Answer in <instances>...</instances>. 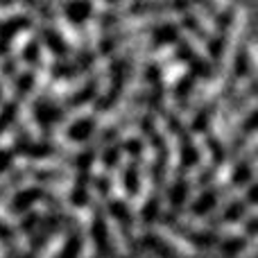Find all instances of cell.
Returning a JSON list of instances; mask_svg holds the SVG:
<instances>
[{
    "label": "cell",
    "mask_w": 258,
    "mask_h": 258,
    "mask_svg": "<svg viewBox=\"0 0 258 258\" xmlns=\"http://www.w3.org/2000/svg\"><path fill=\"white\" fill-rule=\"evenodd\" d=\"M80 32H82V43H84V50H89L91 54H98L100 48H102V36H104L102 18L86 14V16L82 18Z\"/></svg>",
    "instance_id": "24"
},
{
    "label": "cell",
    "mask_w": 258,
    "mask_h": 258,
    "mask_svg": "<svg viewBox=\"0 0 258 258\" xmlns=\"http://www.w3.org/2000/svg\"><path fill=\"white\" fill-rule=\"evenodd\" d=\"M143 136H145V129H143L141 122L122 120L120 125L113 129V136L107 138L109 150H111V147H125L127 143H132V141H141Z\"/></svg>",
    "instance_id": "30"
},
{
    "label": "cell",
    "mask_w": 258,
    "mask_h": 258,
    "mask_svg": "<svg viewBox=\"0 0 258 258\" xmlns=\"http://www.w3.org/2000/svg\"><path fill=\"white\" fill-rule=\"evenodd\" d=\"M100 213V222H102V231H104V238H107L109 247H111V251L116 256H129V238H127V231L125 227H122V222L116 218V215L109 211V204L102 206V209H98Z\"/></svg>",
    "instance_id": "10"
},
{
    "label": "cell",
    "mask_w": 258,
    "mask_h": 258,
    "mask_svg": "<svg viewBox=\"0 0 258 258\" xmlns=\"http://www.w3.org/2000/svg\"><path fill=\"white\" fill-rule=\"evenodd\" d=\"M18 143V127L16 125H5L0 129V152L14 150Z\"/></svg>",
    "instance_id": "47"
},
{
    "label": "cell",
    "mask_w": 258,
    "mask_h": 258,
    "mask_svg": "<svg viewBox=\"0 0 258 258\" xmlns=\"http://www.w3.org/2000/svg\"><path fill=\"white\" fill-rule=\"evenodd\" d=\"M89 77L93 80V95L95 100H102L109 98L113 89V75H111V59L109 54H93L91 59V66H89Z\"/></svg>",
    "instance_id": "13"
},
{
    "label": "cell",
    "mask_w": 258,
    "mask_h": 258,
    "mask_svg": "<svg viewBox=\"0 0 258 258\" xmlns=\"http://www.w3.org/2000/svg\"><path fill=\"white\" fill-rule=\"evenodd\" d=\"M147 233L177 258H195L197 251H200L190 238L183 236L177 227H172L168 222H161V220H154V222L147 224Z\"/></svg>",
    "instance_id": "3"
},
{
    "label": "cell",
    "mask_w": 258,
    "mask_h": 258,
    "mask_svg": "<svg viewBox=\"0 0 258 258\" xmlns=\"http://www.w3.org/2000/svg\"><path fill=\"white\" fill-rule=\"evenodd\" d=\"M247 30H249V12H247L245 5H236L231 9V21H229L222 39V48H220V57L215 63V75L224 77V80H231L233 68H236V59L240 54L242 45L247 41Z\"/></svg>",
    "instance_id": "2"
},
{
    "label": "cell",
    "mask_w": 258,
    "mask_h": 258,
    "mask_svg": "<svg viewBox=\"0 0 258 258\" xmlns=\"http://www.w3.org/2000/svg\"><path fill=\"white\" fill-rule=\"evenodd\" d=\"M12 63H14V73H12V75L16 77V80H18V77L30 75V73H32V66H34V63H32L30 59H25V57L16 59V61H12Z\"/></svg>",
    "instance_id": "56"
},
{
    "label": "cell",
    "mask_w": 258,
    "mask_h": 258,
    "mask_svg": "<svg viewBox=\"0 0 258 258\" xmlns=\"http://www.w3.org/2000/svg\"><path fill=\"white\" fill-rule=\"evenodd\" d=\"M68 240H71L68 227L54 229V231L43 240V245L34 251V258H59L63 254V249L68 247Z\"/></svg>",
    "instance_id": "27"
},
{
    "label": "cell",
    "mask_w": 258,
    "mask_h": 258,
    "mask_svg": "<svg viewBox=\"0 0 258 258\" xmlns=\"http://www.w3.org/2000/svg\"><path fill=\"white\" fill-rule=\"evenodd\" d=\"M32 82H30V89H27L25 98L32 100V102H36V100L43 98L45 89H48V84L52 82V66H48V63H41L36 61L34 66H32Z\"/></svg>",
    "instance_id": "28"
},
{
    "label": "cell",
    "mask_w": 258,
    "mask_h": 258,
    "mask_svg": "<svg viewBox=\"0 0 258 258\" xmlns=\"http://www.w3.org/2000/svg\"><path fill=\"white\" fill-rule=\"evenodd\" d=\"M229 82L231 80H224V77L215 75V73L209 77H197L186 93V107H190L192 111H200V109H204V107H211L220 95H224Z\"/></svg>",
    "instance_id": "6"
},
{
    "label": "cell",
    "mask_w": 258,
    "mask_h": 258,
    "mask_svg": "<svg viewBox=\"0 0 258 258\" xmlns=\"http://www.w3.org/2000/svg\"><path fill=\"white\" fill-rule=\"evenodd\" d=\"M209 3L218 14H227V12H231V7H233V0H209Z\"/></svg>",
    "instance_id": "58"
},
{
    "label": "cell",
    "mask_w": 258,
    "mask_h": 258,
    "mask_svg": "<svg viewBox=\"0 0 258 258\" xmlns=\"http://www.w3.org/2000/svg\"><path fill=\"white\" fill-rule=\"evenodd\" d=\"M63 218L68 220V229H75L77 233H89L95 224V209L89 204H73L66 209Z\"/></svg>",
    "instance_id": "25"
},
{
    "label": "cell",
    "mask_w": 258,
    "mask_h": 258,
    "mask_svg": "<svg viewBox=\"0 0 258 258\" xmlns=\"http://www.w3.org/2000/svg\"><path fill=\"white\" fill-rule=\"evenodd\" d=\"M211 233L218 240L229 242V240H242L249 233V229H247V222H242L240 218H233V220H222L215 227H211Z\"/></svg>",
    "instance_id": "32"
},
{
    "label": "cell",
    "mask_w": 258,
    "mask_h": 258,
    "mask_svg": "<svg viewBox=\"0 0 258 258\" xmlns=\"http://www.w3.org/2000/svg\"><path fill=\"white\" fill-rule=\"evenodd\" d=\"M152 39H154L152 32H134V34L120 36V39L113 43L111 52H109V59H111V61H122V59H127L129 54L136 52V50L150 48Z\"/></svg>",
    "instance_id": "18"
},
{
    "label": "cell",
    "mask_w": 258,
    "mask_h": 258,
    "mask_svg": "<svg viewBox=\"0 0 258 258\" xmlns=\"http://www.w3.org/2000/svg\"><path fill=\"white\" fill-rule=\"evenodd\" d=\"M245 63H247V75L256 80L258 75V43L254 39L245 41Z\"/></svg>",
    "instance_id": "43"
},
{
    "label": "cell",
    "mask_w": 258,
    "mask_h": 258,
    "mask_svg": "<svg viewBox=\"0 0 258 258\" xmlns=\"http://www.w3.org/2000/svg\"><path fill=\"white\" fill-rule=\"evenodd\" d=\"M179 177H181L183 186H195V183H202V177H204V170H202L200 165H197L195 161H192V163H188L186 168H181Z\"/></svg>",
    "instance_id": "46"
},
{
    "label": "cell",
    "mask_w": 258,
    "mask_h": 258,
    "mask_svg": "<svg viewBox=\"0 0 258 258\" xmlns=\"http://www.w3.org/2000/svg\"><path fill=\"white\" fill-rule=\"evenodd\" d=\"M3 109H5V104H0V116H3Z\"/></svg>",
    "instance_id": "64"
},
{
    "label": "cell",
    "mask_w": 258,
    "mask_h": 258,
    "mask_svg": "<svg viewBox=\"0 0 258 258\" xmlns=\"http://www.w3.org/2000/svg\"><path fill=\"white\" fill-rule=\"evenodd\" d=\"M251 188H254V183L249 181H240V183H229L227 188H222L220 192H215V200L213 204L206 209V218L209 220H215V218H222L224 213H227L229 209H233V206L242 204V202L249 197Z\"/></svg>",
    "instance_id": "8"
},
{
    "label": "cell",
    "mask_w": 258,
    "mask_h": 258,
    "mask_svg": "<svg viewBox=\"0 0 258 258\" xmlns=\"http://www.w3.org/2000/svg\"><path fill=\"white\" fill-rule=\"evenodd\" d=\"M177 36H179V41H181V43L186 45L188 50H190V54L197 59V61L206 63V66H213V63H215L209 41H206L204 36L200 34V32L190 30V27L179 25V27H177Z\"/></svg>",
    "instance_id": "16"
},
{
    "label": "cell",
    "mask_w": 258,
    "mask_h": 258,
    "mask_svg": "<svg viewBox=\"0 0 258 258\" xmlns=\"http://www.w3.org/2000/svg\"><path fill=\"white\" fill-rule=\"evenodd\" d=\"M188 145L192 147V152H195V156H197L195 163L200 165L204 172H209L215 163V154L209 143V136H206L204 132H200V129H188Z\"/></svg>",
    "instance_id": "23"
},
{
    "label": "cell",
    "mask_w": 258,
    "mask_h": 258,
    "mask_svg": "<svg viewBox=\"0 0 258 258\" xmlns=\"http://www.w3.org/2000/svg\"><path fill=\"white\" fill-rule=\"evenodd\" d=\"M45 3L50 5V12H57V9H66V5H71V3H77V0H45Z\"/></svg>",
    "instance_id": "59"
},
{
    "label": "cell",
    "mask_w": 258,
    "mask_h": 258,
    "mask_svg": "<svg viewBox=\"0 0 258 258\" xmlns=\"http://www.w3.org/2000/svg\"><path fill=\"white\" fill-rule=\"evenodd\" d=\"M251 86H254V80H251L249 75L236 77V80H233V84H231V98H233V100L247 98V95L251 93Z\"/></svg>",
    "instance_id": "45"
},
{
    "label": "cell",
    "mask_w": 258,
    "mask_h": 258,
    "mask_svg": "<svg viewBox=\"0 0 258 258\" xmlns=\"http://www.w3.org/2000/svg\"><path fill=\"white\" fill-rule=\"evenodd\" d=\"M256 107H258V98L254 93H249L247 98L240 100L238 107H231L227 111V127H229V132L233 134V138H238L242 134V127H245V122L254 116Z\"/></svg>",
    "instance_id": "20"
},
{
    "label": "cell",
    "mask_w": 258,
    "mask_h": 258,
    "mask_svg": "<svg viewBox=\"0 0 258 258\" xmlns=\"http://www.w3.org/2000/svg\"><path fill=\"white\" fill-rule=\"evenodd\" d=\"M86 3H89V14L91 16L102 18L104 14H109V3H111V0H86Z\"/></svg>",
    "instance_id": "55"
},
{
    "label": "cell",
    "mask_w": 258,
    "mask_h": 258,
    "mask_svg": "<svg viewBox=\"0 0 258 258\" xmlns=\"http://www.w3.org/2000/svg\"><path fill=\"white\" fill-rule=\"evenodd\" d=\"M48 27L54 34L61 39L63 48H66V63L75 61L82 52H84V43H82V32L75 23L71 21V16L66 14V9H57L50 12L48 18Z\"/></svg>",
    "instance_id": "5"
},
{
    "label": "cell",
    "mask_w": 258,
    "mask_h": 258,
    "mask_svg": "<svg viewBox=\"0 0 258 258\" xmlns=\"http://www.w3.org/2000/svg\"><path fill=\"white\" fill-rule=\"evenodd\" d=\"M0 258H9V247H7V242L3 240V236H0Z\"/></svg>",
    "instance_id": "60"
},
{
    "label": "cell",
    "mask_w": 258,
    "mask_h": 258,
    "mask_svg": "<svg viewBox=\"0 0 258 258\" xmlns=\"http://www.w3.org/2000/svg\"><path fill=\"white\" fill-rule=\"evenodd\" d=\"M95 111H98V109H95V100H84V102H80V104H73V107L63 109V113L50 125V129H57V132H71L77 122L91 120Z\"/></svg>",
    "instance_id": "15"
},
{
    "label": "cell",
    "mask_w": 258,
    "mask_h": 258,
    "mask_svg": "<svg viewBox=\"0 0 258 258\" xmlns=\"http://www.w3.org/2000/svg\"><path fill=\"white\" fill-rule=\"evenodd\" d=\"M174 222H177V227H181L183 231H190V233H211V227H213L206 215L195 213L192 209H186V211L179 209L177 213H174Z\"/></svg>",
    "instance_id": "29"
},
{
    "label": "cell",
    "mask_w": 258,
    "mask_h": 258,
    "mask_svg": "<svg viewBox=\"0 0 258 258\" xmlns=\"http://www.w3.org/2000/svg\"><path fill=\"white\" fill-rule=\"evenodd\" d=\"M32 172H45V174H63V177H80V168L61 154H43V156H32L30 161Z\"/></svg>",
    "instance_id": "14"
},
{
    "label": "cell",
    "mask_w": 258,
    "mask_h": 258,
    "mask_svg": "<svg viewBox=\"0 0 258 258\" xmlns=\"http://www.w3.org/2000/svg\"><path fill=\"white\" fill-rule=\"evenodd\" d=\"M258 150V129H249V132L242 136L240 141V147L236 150V154H229L236 163H245L249 156H254Z\"/></svg>",
    "instance_id": "36"
},
{
    "label": "cell",
    "mask_w": 258,
    "mask_h": 258,
    "mask_svg": "<svg viewBox=\"0 0 258 258\" xmlns=\"http://www.w3.org/2000/svg\"><path fill=\"white\" fill-rule=\"evenodd\" d=\"M236 168L238 163L227 154V159H222L220 163H213V168L209 170V179L204 183L206 192H220L222 188H227L229 183H233V177H236Z\"/></svg>",
    "instance_id": "19"
},
{
    "label": "cell",
    "mask_w": 258,
    "mask_h": 258,
    "mask_svg": "<svg viewBox=\"0 0 258 258\" xmlns=\"http://www.w3.org/2000/svg\"><path fill=\"white\" fill-rule=\"evenodd\" d=\"M16 98H18L16 77L3 73L0 75V104H12V102H16Z\"/></svg>",
    "instance_id": "40"
},
{
    "label": "cell",
    "mask_w": 258,
    "mask_h": 258,
    "mask_svg": "<svg viewBox=\"0 0 258 258\" xmlns=\"http://www.w3.org/2000/svg\"><path fill=\"white\" fill-rule=\"evenodd\" d=\"M245 163H247V172H249V179H247V181L256 186V181H258V154L249 156Z\"/></svg>",
    "instance_id": "57"
},
{
    "label": "cell",
    "mask_w": 258,
    "mask_h": 258,
    "mask_svg": "<svg viewBox=\"0 0 258 258\" xmlns=\"http://www.w3.org/2000/svg\"><path fill=\"white\" fill-rule=\"evenodd\" d=\"M75 188H77V179L63 177V174H50L48 179H39L36 190L45 192L50 200H71Z\"/></svg>",
    "instance_id": "21"
},
{
    "label": "cell",
    "mask_w": 258,
    "mask_h": 258,
    "mask_svg": "<svg viewBox=\"0 0 258 258\" xmlns=\"http://www.w3.org/2000/svg\"><path fill=\"white\" fill-rule=\"evenodd\" d=\"M34 3H36V7H39V5H41V3H45V0H34Z\"/></svg>",
    "instance_id": "63"
},
{
    "label": "cell",
    "mask_w": 258,
    "mask_h": 258,
    "mask_svg": "<svg viewBox=\"0 0 258 258\" xmlns=\"http://www.w3.org/2000/svg\"><path fill=\"white\" fill-rule=\"evenodd\" d=\"M98 256V240L93 233H77V251L75 258H95Z\"/></svg>",
    "instance_id": "39"
},
{
    "label": "cell",
    "mask_w": 258,
    "mask_h": 258,
    "mask_svg": "<svg viewBox=\"0 0 258 258\" xmlns=\"http://www.w3.org/2000/svg\"><path fill=\"white\" fill-rule=\"evenodd\" d=\"M231 107H233L231 95H220L213 102V109L209 111V116H206V136L213 138L227 154H231L233 145H236V138L227 127V111Z\"/></svg>",
    "instance_id": "4"
},
{
    "label": "cell",
    "mask_w": 258,
    "mask_h": 258,
    "mask_svg": "<svg viewBox=\"0 0 258 258\" xmlns=\"http://www.w3.org/2000/svg\"><path fill=\"white\" fill-rule=\"evenodd\" d=\"M195 118H197V111H192L190 107H186V104H181L179 107V111L174 113V120L179 122V127L181 129H192V122H195Z\"/></svg>",
    "instance_id": "50"
},
{
    "label": "cell",
    "mask_w": 258,
    "mask_h": 258,
    "mask_svg": "<svg viewBox=\"0 0 258 258\" xmlns=\"http://www.w3.org/2000/svg\"><path fill=\"white\" fill-rule=\"evenodd\" d=\"M143 5H168V3H172V0H141Z\"/></svg>",
    "instance_id": "61"
},
{
    "label": "cell",
    "mask_w": 258,
    "mask_h": 258,
    "mask_svg": "<svg viewBox=\"0 0 258 258\" xmlns=\"http://www.w3.org/2000/svg\"><path fill=\"white\" fill-rule=\"evenodd\" d=\"M134 102H136V100L120 98V95H118L116 102H113L111 107L102 109V111H95V113H93V118H91V120H93V125H91L89 136H104L107 132L116 129L122 120H125L129 107H132Z\"/></svg>",
    "instance_id": "9"
},
{
    "label": "cell",
    "mask_w": 258,
    "mask_h": 258,
    "mask_svg": "<svg viewBox=\"0 0 258 258\" xmlns=\"http://www.w3.org/2000/svg\"><path fill=\"white\" fill-rule=\"evenodd\" d=\"M84 197H86V204L95 211L109 204L107 197H104V190L98 186V181H86L84 183Z\"/></svg>",
    "instance_id": "41"
},
{
    "label": "cell",
    "mask_w": 258,
    "mask_h": 258,
    "mask_svg": "<svg viewBox=\"0 0 258 258\" xmlns=\"http://www.w3.org/2000/svg\"><path fill=\"white\" fill-rule=\"evenodd\" d=\"M23 211H25L27 215L39 218V220H48V218H54V202L45 200V197H39V200L27 202V206Z\"/></svg>",
    "instance_id": "38"
},
{
    "label": "cell",
    "mask_w": 258,
    "mask_h": 258,
    "mask_svg": "<svg viewBox=\"0 0 258 258\" xmlns=\"http://www.w3.org/2000/svg\"><path fill=\"white\" fill-rule=\"evenodd\" d=\"M45 143L54 150V154H61L66 159H75V156H82L84 152H89L86 141H77L68 132H57V129H48Z\"/></svg>",
    "instance_id": "17"
},
{
    "label": "cell",
    "mask_w": 258,
    "mask_h": 258,
    "mask_svg": "<svg viewBox=\"0 0 258 258\" xmlns=\"http://www.w3.org/2000/svg\"><path fill=\"white\" fill-rule=\"evenodd\" d=\"M91 77H89V71H80L71 77H52V82L48 84L43 93V100L48 107H63L71 98H75L77 93L89 86Z\"/></svg>",
    "instance_id": "7"
},
{
    "label": "cell",
    "mask_w": 258,
    "mask_h": 258,
    "mask_svg": "<svg viewBox=\"0 0 258 258\" xmlns=\"http://www.w3.org/2000/svg\"><path fill=\"white\" fill-rule=\"evenodd\" d=\"M134 159H136V154H134L132 150H127V147H118L116 159H113V165H118L120 170L129 172V170L134 168Z\"/></svg>",
    "instance_id": "51"
},
{
    "label": "cell",
    "mask_w": 258,
    "mask_h": 258,
    "mask_svg": "<svg viewBox=\"0 0 258 258\" xmlns=\"http://www.w3.org/2000/svg\"><path fill=\"white\" fill-rule=\"evenodd\" d=\"M238 218L242 222H254L258 218V202H251V200H245L242 202V209H240V215Z\"/></svg>",
    "instance_id": "54"
},
{
    "label": "cell",
    "mask_w": 258,
    "mask_h": 258,
    "mask_svg": "<svg viewBox=\"0 0 258 258\" xmlns=\"http://www.w3.org/2000/svg\"><path fill=\"white\" fill-rule=\"evenodd\" d=\"M7 247L9 249H14V254L16 256H30L32 254V236H30V231H25L23 227L9 229Z\"/></svg>",
    "instance_id": "34"
},
{
    "label": "cell",
    "mask_w": 258,
    "mask_h": 258,
    "mask_svg": "<svg viewBox=\"0 0 258 258\" xmlns=\"http://www.w3.org/2000/svg\"><path fill=\"white\" fill-rule=\"evenodd\" d=\"M127 172L120 170L118 165H109L107 172H104V181H107V188H104V197H107L109 204H122L125 197L129 195L127 188Z\"/></svg>",
    "instance_id": "22"
},
{
    "label": "cell",
    "mask_w": 258,
    "mask_h": 258,
    "mask_svg": "<svg viewBox=\"0 0 258 258\" xmlns=\"http://www.w3.org/2000/svg\"><path fill=\"white\" fill-rule=\"evenodd\" d=\"M14 125L18 127V132H23L30 143H43L45 141V129L41 127V122L34 116V102L27 100L23 95L16 102V111H14Z\"/></svg>",
    "instance_id": "11"
},
{
    "label": "cell",
    "mask_w": 258,
    "mask_h": 258,
    "mask_svg": "<svg viewBox=\"0 0 258 258\" xmlns=\"http://www.w3.org/2000/svg\"><path fill=\"white\" fill-rule=\"evenodd\" d=\"M204 183H195V186H186V190H183V197H181V211L186 209H192V206L197 204V202L204 197Z\"/></svg>",
    "instance_id": "44"
},
{
    "label": "cell",
    "mask_w": 258,
    "mask_h": 258,
    "mask_svg": "<svg viewBox=\"0 0 258 258\" xmlns=\"http://www.w3.org/2000/svg\"><path fill=\"white\" fill-rule=\"evenodd\" d=\"M3 66H5V57H3V54H0V75H3V73H5V71H3Z\"/></svg>",
    "instance_id": "62"
},
{
    "label": "cell",
    "mask_w": 258,
    "mask_h": 258,
    "mask_svg": "<svg viewBox=\"0 0 258 258\" xmlns=\"http://www.w3.org/2000/svg\"><path fill=\"white\" fill-rule=\"evenodd\" d=\"M30 9H32V5L25 3V0H9V3H3V0H0V23L16 21V18L27 16Z\"/></svg>",
    "instance_id": "35"
},
{
    "label": "cell",
    "mask_w": 258,
    "mask_h": 258,
    "mask_svg": "<svg viewBox=\"0 0 258 258\" xmlns=\"http://www.w3.org/2000/svg\"><path fill=\"white\" fill-rule=\"evenodd\" d=\"M242 247L236 251V258H256L258 254V236L256 233H247L245 238H242Z\"/></svg>",
    "instance_id": "49"
},
{
    "label": "cell",
    "mask_w": 258,
    "mask_h": 258,
    "mask_svg": "<svg viewBox=\"0 0 258 258\" xmlns=\"http://www.w3.org/2000/svg\"><path fill=\"white\" fill-rule=\"evenodd\" d=\"M183 21H186V14L177 7H161L141 14L129 12L120 18H113V23L107 27V36L120 39V36L134 34V32H150L152 27H179L183 25Z\"/></svg>",
    "instance_id": "1"
},
{
    "label": "cell",
    "mask_w": 258,
    "mask_h": 258,
    "mask_svg": "<svg viewBox=\"0 0 258 258\" xmlns=\"http://www.w3.org/2000/svg\"><path fill=\"white\" fill-rule=\"evenodd\" d=\"M190 73V63L183 59H172L159 68V84L163 91H174V86Z\"/></svg>",
    "instance_id": "26"
},
{
    "label": "cell",
    "mask_w": 258,
    "mask_h": 258,
    "mask_svg": "<svg viewBox=\"0 0 258 258\" xmlns=\"http://www.w3.org/2000/svg\"><path fill=\"white\" fill-rule=\"evenodd\" d=\"M125 231H127V238H132V240H141V238L147 233L145 218H143V215H138V218H129Z\"/></svg>",
    "instance_id": "48"
},
{
    "label": "cell",
    "mask_w": 258,
    "mask_h": 258,
    "mask_svg": "<svg viewBox=\"0 0 258 258\" xmlns=\"http://www.w3.org/2000/svg\"><path fill=\"white\" fill-rule=\"evenodd\" d=\"M177 52H179V43H161L156 48H147V63L161 68L163 63L177 59Z\"/></svg>",
    "instance_id": "33"
},
{
    "label": "cell",
    "mask_w": 258,
    "mask_h": 258,
    "mask_svg": "<svg viewBox=\"0 0 258 258\" xmlns=\"http://www.w3.org/2000/svg\"><path fill=\"white\" fill-rule=\"evenodd\" d=\"M39 32L34 27H21L16 30L12 36H9V43H7V57L9 61H16V59L25 57V50L30 48V43L36 39Z\"/></svg>",
    "instance_id": "31"
},
{
    "label": "cell",
    "mask_w": 258,
    "mask_h": 258,
    "mask_svg": "<svg viewBox=\"0 0 258 258\" xmlns=\"http://www.w3.org/2000/svg\"><path fill=\"white\" fill-rule=\"evenodd\" d=\"M134 5H136V0H111V3H109V14H111L113 18H120L132 12Z\"/></svg>",
    "instance_id": "53"
},
{
    "label": "cell",
    "mask_w": 258,
    "mask_h": 258,
    "mask_svg": "<svg viewBox=\"0 0 258 258\" xmlns=\"http://www.w3.org/2000/svg\"><path fill=\"white\" fill-rule=\"evenodd\" d=\"M179 107H181V102H179V95L174 93V91H163L159 98V111L163 113V116H172L179 111Z\"/></svg>",
    "instance_id": "42"
},
{
    "label": "cell",
    "mask_w": 258,
    "mask_h": 258,
    "mask_svg": "<svg viewBox=\"0 0 258 258\" xmlns=\"http://www.w3.org/2000/svg\"><path fill=\"white\" fill-rule=\"evenodd\" d=\"M183 14L195 23L200 34L204 36L206 41H218L220 36H222V27H220L218 18H215V14L211 12L204 3H200V0H188Z\"/></svg>",
    "instance_id": "12"
},
{
    "label": "cell",
    "mask_w": 258,
    "mask_h": 258,
    "mask_svg": "<svg viewBox=\"0 0 258 258\" xmlns=\"http://www.w3.org/2000/svg\"><path fill=\"white\" fill-rule=\"evenodd\" d=\"M27 220V213L25 211H16L12 209V204H5L0 202V224L7 229H16V227H23V222Z\"/></svg>",
    "instance_id": "37"
},
{
    "label": "cell",
    "mask_w": 258,
    "mask_h": 258,
    "mask_svg": "<svg viewBox=\"0 0 258 258\" xmlns=\"http://www.w3.org/2000/svg\"><path fill=\"white\" fill-rule=\"evenodd\" d=\"M30 161L32 156L30 154H14L12 159H9V172L12 174H21V172H27L30 170Z\"/></svg>",
    "instance_id": "52"
}]
</instances>
